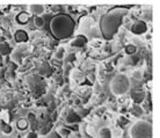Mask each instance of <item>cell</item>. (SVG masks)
Listing matches in <instances>:
<instances>
[{
  "mask_svg": "<svg viewBox=\"0 0 160 138\" xmlns=\"http://www.w3.org/2000/svg\"><path fill=\"white\" fill-rule=\"evenodd\" d=\"M128 14V9L123 7L114 8L102 16L100 21V30L106 40H110L115 36L123 22L124 16Z\"/></svg>",
  "mask_w": 160,
  "mask_h": 138,
  "instance_id": "6da1fadb",
  "label": "cell"
},
{
  "mask_svg": "<svg viewBox=\"0 0 160 138\" xmlns=\"http://www.w3.org/2000/svg\"><path fill=\"white\" fill-rule=\"evenodd\" d=\"M76 29V23L71 16L65 13L57 14L50 21V32L57 40H66L71 37Z\"/></svg>",
  "mask_w": 160,
  "mask_h": 138,
  "instance_id": "7a4b0ae2",
  "label": "cell"
},
{
  "mask_svg": "<svg viewBox=\"0 0 160 138\" xmlns=\"http://www.w3.org/2000/svg\"><path fill=\"white\" fill-rule=\"evenodd\" d=\"M130 87H131V81H130L128 76L123 74V73L114 76V78L110 81V91L116 96H121V95L127 94Z\"/></svg>",
  "mask_w": 160,
  "mask_h": 138,
  "instance_id": "3957f363",
  "label": "cell"
},
{
  "mask_svg": "<svg viewBox=\"0 0 160 138\" xmlns=\"http://www.w3.org/2000/svg\"><path fill=\"white\" fill-rule=\"evenodd\" d=\"M130 137L131 138H152L153 126L151 122L138 121L136 122L130 129Z\"/></svg>",
  "mask_w": 160,
  "mask_h": 138,
  "instance_id": "277c9868",
  "label": "cell"
},
{
  "mask_svg": "<svg viewBox=\"0 0 160 138\" xmlns=\"http://www.w3.org/2000/svg\"><path fill=\"white\" fill-rule=\"evenodd\" d=\"M132 32H135L137 35H140V34H144L146 32V24L143 22V21H137L133 23L131 28Z\"/></svg>",
  "mask_w": 160,
  "mask_h": 138,
  "instance_id": "5b68a950",
  "label": "cell"
},
{
  "mask_svg": "<svg viewBox=\"0 0 160 138\" xmlns=\"http://www.w3.org/2000/svg\"><path fill=\"white\" fill-rule=\"evenodd\" d=\"M112 130L109 128H102V129L99 131V138H112Z\"/></svg>",
  "mask_w": 160,
  "mask_h": 138,
  "instance_id": "8992f818",
  "label": "cell"
},
{
  "mask_svg": "<svg viewBox=\"0 0 160 138\" xmlns=\"http://www.w3.org/2000/svg\"><path fill=\"white\" fill-rule=\"evenodd\" d=\"M15 40L18 41V42L26 41V40H28V35H27V32H22V30H19V32L15 34Z\"/></svg>",
  "mask_w": 160,
  "mask_h": 138,
  "instance_id": "52a82bcc",
  "label": "cell"
},
{
  "mask_svg": "<svg viewBox=\"0 0 160 138\" xmlns=\"http://www.w3.org/2000/svg\"><path fill=\"white\" fill-rule=\"evenodd\" d=\"M16 20H18L19 23H26V22H28V20H29V15L27 13L22 12L16 16Z\"/></svg>",
  "mask_w": 160,
  "mask_h": 138,
  "instance_id": "ba28073f",
  "label": "cell"
},
{
  "mask_svg": "<svg viewBox=\"0 0 160 138\" xmlns=\"http://www.w3.org/2000/svg\"><path fill=\"white\" fill-rule=\"evenodd\" d=\"M30 8H32V12L34 14H36V15H40V14H42L44 12V7L42 5H34Z\"/></svg>",
  "mask_w": 160,
  "mask_h": 138,
  "instance_id": "9c48e42d",
  "label": "cell"
},
{
  "mask_svg": "<svg viewBox=\"0 0 160 138\" xmlns=\"http://www.w3.org/2000/svg\"><path fill=\"white\" fill-rule=\"evenodd\" d=\"M27 126H28V122L26 121V120H20V121L18 122V128H19V129L23 130V129H26Z\"/></svg>",
  "mask_w": 160,
  "mask_h": 138,
  "instance_id": "30bf717a",
  "label": "cell"
},
{
  "mask_svg": "<svg viewBox=\"0 0 160 138\" xmlns=\"http://www.w3.org/2000/svg\"><path fill=\"white\" fill-rule=\"evenodd\" d=\"M35 24H36L37 27H42L43 26V19L40 17V16H36L35 17Z\"/></svg>",
  "mask_w": 160,
  "mask_h": 138,
  "instance_id": "8fae6325",
  "label": "cell"
}]
</instances>
